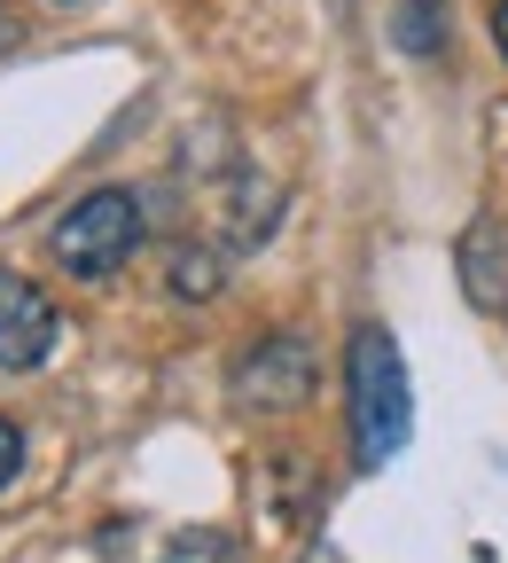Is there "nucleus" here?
I'll return each instance as SVG.
<instances>
[{
  "label": "nucleus",
  "instance_id": "1",
  "mask_svg": "<svg viewBox=\"0 0 508 563\" xmlns=\"http://www.w3.org/2000/svg\"><path fill=\"white\" fill-rule=\"evenodd\" d=\"M344 399H352V454H360V470H384L407 446V431H415V391H407V361H399L391 329H376V321L352 329V344H344Z\"/></svg>",
  "mask_w": 508,
  "mask_h": 563
},
{
  "label": "nucleus",
  "instance_id": "2",
  "mask_svg": "<svg viewBox=\"0 0 508 563\" xmlns=\"http://www.w3.org/2000/svg\"><path fill=\"white\" fill-rule=\"evenodd\" d=\"M47 251H55L63 274H79V282L118 274V266L141 251V196H133V188H95V196H79V203L55 220Z\"/></svg>",
  "mask_w": 508,
  "mask_h": 563
},
{
  "label": "nucleus",
  "instance_id": "3",
  "mask_svg": "<svg viewBox=\"0 0 508 563\" xmlns=\"http://www.w3.org/2000/svg\"><path fill=\"white\" fill-rule=\"evenodd\" d=\"M313 344L306 336H258L243 361H235V399L251 415H289V407H306L313 399Z\"/></svg>",
  "mask_w": 508,
  "mask_h": 563
},
{
  "label": "nucleus",
  "instance_id": "4",
  "mask_svg": "<svg viewBox=\"0 0 508 563\" xmlns=\"http://www.w3.org/2000/svg\"><path fill=\"white\" fill-rule=\"evenodd\" d=\"M55 336H63L55 298L40 290V282H24V274L0 266V368H40L47 352H55Z\"/></svg>",
  "mask_w": 508,
  "mask_h": 563
},
{
  "label": "nucleus",
  "instance_id": "5",
  "mask_svg": "<svg viewBox=\"0 0 508 563\" xmlns=\"http://www.w3.org/2000/svg\"><path fill=\"white\" fill-rule=\"evenodd\" d=\"M462 282H470V298L485 306V313H500L508 306V282H500V235L477 220L470 228V243H462Z\"/></svg>",
  "mask_w": 508,
  "mask_h": 563
},
{
  "label": "nucleus",
  "instance_id": "6",
  "mask_svg": "<svg viewBox=\"0 0 508 563\" xmlns=\"http://www.w3.org/2000/svg\"><path fill=\"white\" fill-rule=\"evenodd\" d=\"M157 563H243V540H235V532H211V525H196V532H173Z\"/></svg>",
  "mask_w": 508,
  "mask_h": 563
},
{
  "label": "nucleus",
  "instance_id": "7",
  "mask_svg": "<svg viewBox=\"0 0 508 563\" xmlns=\"http://www.w3.org/2000/svg\"><path fill=\"white\" fill-rule=\"evenodd\" d=\"M173 290H180V298H211V290H220V258L180 251V258H173Z\"/></svg>",
  "mask_w": 508,
  "mask_h": 563
},
{
  "label": "nucleus",
  "instance_id": "8",
  "mask_svg": "<svg viewBox=\"0 0 508 563\" xmlns=\"http://www.w3.org/2000/svg\"><path fill=\"white\" fill-rule=\"evenodd\" d=\"M16 470H24V431H16L9 415H0V485H9Z\"/></svg>",
  "mask_w": 508,
  "mask_h": 563
},
{
  "label": "nucleus",
  "instance_id": "9",
  "mask_svg": "<svg viewBox=\"0 0 508 563\" xmlns=\"http://www.w3.org/2000/svg\"><path fill=\"white\" fill-rule=\"evenodd\" d=\"M493 40H500V55H508V0H500V16H493Z\"/></svg>",
  "mask_w": 508,
  "mask_h": 563
}]
</instances>
